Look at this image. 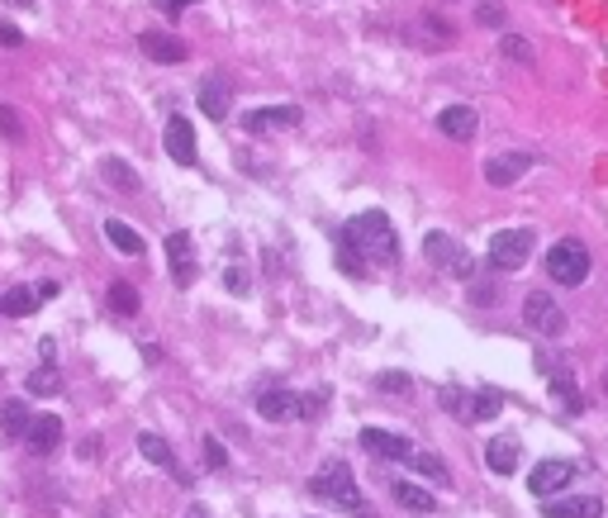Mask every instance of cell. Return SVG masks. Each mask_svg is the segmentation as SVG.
Masks as SVG:
<instances>
[{"label":"cell","instance_id":"obj_1","mask_svg":"<svg viewBox=\"0 0 608 518\" xmlns=\"http://www.w3.org/2000/svg\"><path fill=\"white\" fill-rule=\"evenodd\" d=\"M348 243H356V252L366 257V262H385V267H395L399 262V234H395V224H390V214H380V210H362L356 219H348L338 228Z\"/></svg>","mask_w":608,"mask_h":518},{"label":"cell","instance_id":"obj_2","mask_svg":"<svg viewBox=\"0 0 608 518\" xmlns=\"http://www.w3.org/2000/svg\"><path fill=\"white\" fill-rule=\"evenodd\" d=\"M309 495L324 499V504H338V509H348L352 518H371L366 495H362V485H356L348 461H324V466L314 471V481H309Z\"/></svg>","mask_w":608,"mask_h":518},{"label":"cell","instance_id":"obj_3","mask_svg":"<svg viewBox=\"0 0 608 518\" xmlns=\"http://www.w3.org/2000/svg\"><path fill=\"white\" fill-rule=\"evenodd\" d=\"M324 404H328V390H314V394H295V390H285V386H271V390H261L252 409L267 424H290V418H314V414H324Z\"/></svg>","mask_w":608,"mask_h":518},{"label":"cell","instance_id":"obj_4","mask_svg":"<svg viewBox=\"0 0 608 518\" xmlns=\"http://www.w3.org/2000/svg\"><path fill=\"white\" fill-rule=\"evenodd\" d=\"M423 257L442 271V276H456V281H471V276H476L471 248H466V243H456L452 234H442V228H433V234L423 238Z\"/></svg>","mask_w":608,"mask_h":518},{"label":"cell","instance_id":"obj_5","mask_svg":"<svg viewBox=\"0 0 608 518\" xmlns=\"http://www.w3.org/2000/svg\"><path fill=\"white\" fill-rule=\"evenodd\" d=\"M547 276L556 281V285H585V276H589V248H585L580 238L551 243V252H547Z\"/></svg>","mask_w":608,"mask_h":518},{"label":"cell","instance_id":"obj_6","mask_svg":"<svg viewBox=\"0 0 608 518\" xmlns=\"http://www.w3.org/2000/svg\"><path fill=\"white\" fill-rule=\"evenodd\" d=\"M537 248V234L532 228H500V234L490 238V271H518L523 262L532 257Z\"/></svg>","mask_w":608,"mask_h":518},{"label":"cell","instance_id":"obj_7","mask_svg":"<svg viewBox=\"0 0 608 518\" xmlns=\"http://www.w3.org/2000/svg\"><path fill=\"white\" fill-rule=\"evenodd\" d=\"M523 323L542 338H561L565 333V309L556 305V295L547 291H528L523 295Z\"/></svg>","mask_w":608,"mask_h":518},{"label":"cell","instance_id":"obj_8","mask_svg":"<svg viewBox=\"0 0 608 518\" xmlns=\"http://www.w3.org/2000/svg\"><path fill=\"white\" fill-rule=\"evenodd\" d=\"M167 267H172V281L181 285V291L196 285L200 262H196V243H190V234H167Z\"/></svg>","mask_w":608,"mask_h":518},{"label":"cell","instance_id":"obj_9","mask_svg":"<svg viewBox=\"0 0 608 518\" xmlns=\"http://www.w3.org/2000/svg\"><path fill=\"white\" fill-rule=\"evenodd\" d=\"M575 481V461H561V457H551V461H537L532 466V481H528V490L537 499H551V495H561L565 485Z\"/></svg>","mask_w":608,"mask_h":518},{"label":"cell","instance_id":"obj_10","mask_svg":"<svg viewBox=\"0 0 608 518\" xmlns=\"http://www.w3.org/2000/svg\"><path fill=\"white\" fill-rule=\"evenodd\" d=\"M300 119H304L300 105H261V110L243 115V129L247 133H281V129H295Z\"/></svg>","mask_w":608,"mask_h":518},{"label":"cell","instance_id":"obj_11","mask_svg":"<svg viewBox=\"0 0 608 518\" xmlns=\"http://www.w3.org/2000/svg\"><path fill=\"white\" fill-rule=\"evenodd\" d=\"M162 143H167V157L172 162H181V167H190L196 162V129H190V119L186 115H172L167 119V133H162Z\"/></svg>","mask_w":608,"mask_h":518},{"label":"cell","instance_id":"obj_12","mask_svg":"<svg viewBox=\"0 0 608 518\" xmlns=\"http://www.w3.org/2000/svg\"><path fill=\"white\" fill-rule=\"evenodd\" d=\"M532 153H500V157H490L485 162V181L490 186H514V181H523V176L532 171Z\"/></svg>","mask_w":608,"mask_h":518},{"label":"cell","instance_id":"obj_13","mask_svg":"<svg viewBox=\"0 0 608 518\" xmlns=\"http://www.w3.org/2000/svg\"><path fill=\"white\" fill-rule=\"evenodd\" d=\"M356 442H362L371 457H380V461H409V457H413V442H409V438H399V433L362 428V438H356Z\"/></svg>","mask_w":608,"mask_h":518},{"label":"cell","instance_id":"obj_14","mask_svg":"<svg viewBox=\"0 0 608 518\" xmlns=\"http://www.w3.org/2000/svg\"><path fill=\"white\" fill-rule=\"evenodd\" d=\"M437 129L447 133L452 143H471L480 133V115L471 110V105H447V110L437 115Z\"/></svg>","mask_w":608,"mask_h":518},{"label":"cell","instance_id":"obj_15","mask_svg":"<svg viewBox=\"0 0 608 518\" xmlns=\"http://www.w3.org/2000/svg\"><path fill=\"white\" fill-rule=\"evenodd\" d=\"M58 442H62V418L58 414H34L29 433H24V447H29L34 457H48V452H58Z\"/></svg>","mask_w":608,"mask_h":518},{"label":"cell","instance_id":"obj_16","mask_svg":"<svg viewBox=\"0 0 608 518\" xmlns=\"http://www.w3.org/2000/svg\"><path fill=\"white\" fill-rule=\"evenodd\" d=\"M138 48H143V58L167 62V67H176V62L190 58V48L181 44V38H176V34H157V29H148L143 38H138Z\"/></svg>","mask_w":608,"mask_h":518},{"label":"cell","instance_id":"obj_17","mask_svg":"<svg viewBox=\"0 0 608 518\" xmlns=\"http://www.w3.org/2000/svg\"><path fill=\"white\" fill-rule=\"evenodd\" d=\"M542 514L547 518H604V499L594 495H575V499H542Z\"/></svg>","mask_w":608,"mask_h":518},{"label":"cell","instance_id":"obj_18","mask_svg":"<svg viewBox=\"0 0 608 518\" xmlns=\"http://www.w3.org/2000/svg\"><path fill=\"white\" fill-rule=\"evenodd\" d=\"M518 461H523L518 438H508V433L490 438V447H485V466H490L494 475H514V471H518Z\"/></svg>","mask_w":608,"mask_h":518},{"label":"cell","instance_id":"obj_19","mask_svg":"<svg viewBox=\"0 0 608 518\" xmlns=\"http://www.w3.org/2000/svg\"><path fill=\"white\" fill-rule=\"evenodd\" d=\"M29 424H34V414H29V404H24V400H5V404H0V438L24 442Z\"/></svg>","mask_w":608,"mask_h":518},{"label":"cell","instance_id":"obj_20","mask_svg":"<svg viewBox=\"0 0 608 518\" xmlns=\"http://www.w3.org/2000/svg\"><path fill=\"white\" fill-rule=\"evenodd\" d=\"M138 452H143L152 466H162V471H172L176 481H186V471L176 466V452L167 447V438H157V433H138Z\"/></svg>","mask_w":608,"mask_h":518},{"label":"cell","instance_id":"obj_21","mask_svg":"<svg viewBox=\"0 0 608 518\" xmlns=\"http://www.w3.org/2000/svg\"><path fill=\"white\" fill-rule=\"evenodd\" d=\"M228 100H233L228 81H224V76H204V86H200V110L210 115V119H228Z\"/></svg>","mask_w":608,"mask_h":518},{"label":"cell","instance_id":"obj_22","mask_svg":"<svg viewBox=\"0 0 608 518\" xmlns=\"http://www.w3.org/2000/svg\"><path fill=\"white\" fill-rule=\"evenodd\" d=\"M390 495L399 509H409V514H433L437 509V499L428 495L423 485H413V481H390Z\"/></svg>","mask_w":608,"mask_h":518},{"label":"cell","instance_id":"obj_23","mask_svg":"<svg viewBox=\"0 0 608 518\" xmlns=\"http://www.w3.org/2000/svg\"><path fill=\"white\" fill-rule=\"evenodd\" d=\"M105 238H109V248L124 252V257H143V238H138L124 219H105Z\"/></svg>","mask_w":608,"mask_h":518},{"label":"cell","instance_id":"obj_24","mask_svg":"<svg viewBox=\"0 0 608 518\" xmlns=\"http://www.w3.org/2000/svg\"><path fill=\"white\" fill-rule=\"evenodd\" d=\"M38 299H44V295H38V285H34V291H29V285H20V291H10L5 299H0V315H10V319H29L34 309H38Z\"/></svg>","mask_w":608,"mask_h":518},{"label":"cell","instance_id":"obj_25","mask_svg":"<svg viewBox=\"0 0 608 518\" xmlns=\"http://www.w3.org/2000/svg\"><path fill=\"white\" fill-rule=\"evenodd\" d=\"M500 414H504V394L494 390V386H485L480 394H471V418H476V424H494Z\"/></svg>","mask_w":608,"mask_h":518},{"label":"cell","instance_id":"obj_26","mask_svg":"<svg viewBox=\"0 0 608 518\" xmlns=\"http://www.w3.org/2000/svg\"><path fill=\"white\" fill-rule=\"evenodd\" d=\"M100 176H105L109 186H119L124 195H133V190H138V171H133L124 157H105V162H100Z\"/></svg>","mask_w":608,"mask_h":518},{"label":"cell","instance_id":"obj_27","mask_svg":"<svg viewBox=\"0 0 608 518\" xmlns=\"http://www.w3.org/2000/svg\"><path fill=\"white\" fill-rule=\"evenodd\" d=\"M404 466H413V471H423L428 481H437V485H447L452 481V471H447V461H442L437 452H423V447H413V457L404 461Z\"/></svg>","mask_w":608,"mask_h":518},{"label":"cell","instance_id":"obj_28","mask_svg":"<svg viewBox=\"0 0 608 518\" xmlns=\"http://www.w3.org/2000/svg\"><path fill=\"white\" fill-rule=\"evenodd\" d=\"M547 386H551V400H556L561 409H571V414H580V409H585V400H580V386H575V371L547 380Z\"/></svg>","mask_w":608,"mask_h":518},{"label":"cell","instance_id":"obj_29","mask_svg":"<svg viewBox=\"0 0 608 518\" xmlns=\"http://www.w3.org/2000/svg\"><path fill=\"white\" fill-rule=\"evenodd\" d=\"M105 299H109V309H115L119 319H133V315H138V291H133L129 281H115Z\"/></svg>","mask_w":608,"mask_h":518},{"label":"cell","instance_id":"obj_30","mask_svg":"<svg viewBox=\"0 0 608 518\" xmlns=\"http://www.w3.org/2000/svg\"><path fill=\"white\" fill-rule=\"evenodd\" d=\"M58 390H62V376H58V366H52V357H48V362L29 376V394H58Z\"/></svg>","mask_w":608,"mask_h":518},{"label":"cell","instance_id":"obj_31","mask_svg":"<svg viewBox=\"0 0 608 518\" xmlns=\"http://www.w3.org/2000/svg\"><path fill=\"white\" fill-rule=\"evenodd\" d=\"M532 366H537V371H542L547 380H556V376L571 371V362H565L561 352H551V347H537V352H532Z\"/></svg>","mask_w":608,"mask_h":518},{"label":"cell","instance_id":"obj_32","mask_svg":"<svg viewBox=\"0 0 608 518\" xmlns=\"http://www.w3.org/2000/svg\"><path fill=\"white\" fill-rule=\"evenodd\" d=\"M437 404L447 409V414H471V394H466L461 386H442L437 390Z\"/></svg>","mask_w":608,"mask_h":518},{"label":"cell","instance_id":"obj_33","mask_svg":"<svg viewBox=\"0 0 608 518\" xmlns=\"http://www.w3.org/2000/svg\"><path fill=\"white\" fill-rule=\"evenodd\" d=\"M409 386H413V380H409L404 371H380V376H376V390H380V394H409Z\"/></svg>","mask_w":608,"mask_h":518},{"label":"cell","instance_id":"obj_34","mask_svg":"<svg viewBox=\"0 0 608 518\" xmlns=\"http://www.w3.org/2000/svg\"><path fill=\"white\" fill-rule=\"evenodd\" d=\"M204 466H210V471L228 466V452H224V442H219V438H204Z\"/></svg>","mask_w":608,"mask_h":518},{"label":"cell","instance_id":"obj_35","mask_svg":"<svg viewBox=\"0 0 608 518\" xmlns=\"http://www.w3.org/2000/svg\"><path fill=\"white\" fill-rule=\"evenodd\" d=\"M0 133H5V139H20V133H24L15 105H0Z\"/></svg>","mask_w":608,"mask_h":518},{"label":"cell","instance_id":"obj_36","mask_svg":"<svg viewBox=\"0 0 608 518\" xmlns=\"http://www.w3.org/2000/svg\"><path fill=\"white\" fill-rule=\"evenodd\" d=\"M500 48H504V58H514V62H532V48H528V44H523V38H518V34H508V38H504V44H500Z\"/></svg>","mask_w":608,"mask_h":518},{"label":"cell","instance_id":"obj_37","mask_svg":"<svg viewBox=\"0 0 608 518\" xmlns=\"http://www.w3.org/2000/svg\"><path fill=\"white\" fill-rule=\"evenodd\" d=\"M476 20L485 24V29H494V24H504V5H494V0H485V5L476 10Z\"/></svg>","mask_w":608,"mask_h":518},{"label":"cell","instance_id":"obj_38","mask_svg":"<svg viewBox=\"0 0 608 518\" xmlns=\"http://www.w3.org/2000/svg\"><path fill=\"white\" fill-rule=\"evenodd\" d=\"M224 285H228L233 295H247V271H243V267H228V271H224Z\"/></svg>","mask_w":608,"mask_h":518},{"label":"cell","instance_id":"obj_39","mask_svg":"<svg viewBox=\"0 0 608 518\" xmlns=\"http://www.w3.org/2000/svg\"><path fill=\"white\" fill-rule=\"evenodd\" d=\"M24 44V34L15 29V24H5V20H0V48H20Z\"/></svg>","mask_w":608,"mask_h":518},{"label":"cell","instance_id":"obj_40","mask_svg":"<svg viewBox=\"0 0 608 518\" xmlns=\"http://www.w3.org/2000/svg\"><path fill=\"white\" fill-rule=\"evenodd\" d=\"M157 5L167 10V15H181V10H186V5H196V0H157Z\"/></svg>","mask_w":608,"mask_h":518},{"label":"cell","instance_id":"obj_41","mask_svg":"<svg viewBox=\"0 0 608 518\" xmlns=\"http://www.w3.org/2000/svg\"><path fill=\"white\" fill-rule=\"evenodd\" d=\"M186 518H210V509H204V504H190V514Z\"/></svg>","mask_w":608,"mask_h":518},{"label":"cell","instance_id":"obj_42","mask_svg":"<svg viewBox=\"0 0 608 518\" xmlns=\"http://www.w3.org/2000/svg\"><path fill=\"white\" fill-rule=\"evenodd\" d=\"M604 394H608V366H604Z\"/></svg>","mask_w":608,"mask_h":518}]
</instances>
